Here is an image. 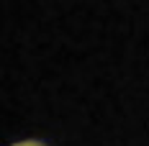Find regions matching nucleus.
<instances>
[{
    "mask_svg": "<svg viewBox=\"0 0 149 146\" xmlns=\"http://www.w3.org/2000/svg\"><path fill=\"white\" fill-rule=\"evenodd\" d=\"M13 146H46L44 141H33V138H29V141H18V144H13Z\"/></svg>",
    "mask_w": 149,
    "mask_h": 146,
    "instance_id": "obj_1",
    "label": "nucleus"
}]
</instances>
